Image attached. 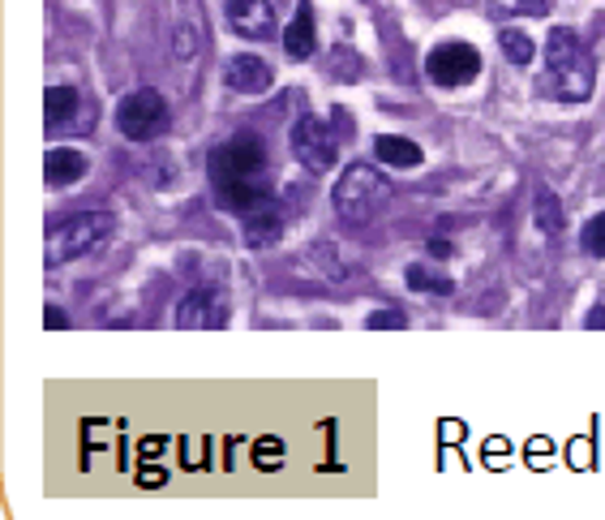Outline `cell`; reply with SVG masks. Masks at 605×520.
Here are the masks:
<instances>
[{
    "mask_svg": "<svg viewBox=\"0 0 605 520\" xmlns=\"http://www.w3.org/2000/svg\"><path fill=\"white\" fill-rule=\"evenodd\" d=\"M584 327H589V331H593V327H602L605 331V310H593V314L584 318Z\"/></svg>",
    "mask_w": 605,
    "mask_h": 520,
    "instance_id": "cell-24",
    "label": "cell"
},
{
    "mask_svg": "<svg viewBox=\"0 0 605 520\" xmlns=\"http://www.w3.org/2000/svg\"><path fill=\"white\" fill-rule=\"evenodd\" d=\"M408 289H416V293H456V280L451 276H434V271H425V267H408Z\"/></svg>",
    "mask_w": 605,
    "mask_h": 520,
    "instance_id": "cell-17",
    "label": "cell"
},
{
    "mask_svg": "<svg viewBox=\"0 0 605 520\" xmlns=\"http://www.w3.org/2000/svg\"><path fill=\"white\" fill-rule=\"evenodd\" d=\"M177 52H185V57H190V52H194V39H190V35H185V31H177Z\"/></svg>",
    "mask_w": 605,
    "mask_h": 520,
    "instance_id": "cell-23",
    "label": "cell"
},
{
    "mask_svg": "<svg viewBox=\"0 0 605 520\" xmlns=\"http://www.w3.org/2000/svg\"><path fill=\"white\" fill-rule=\"evenodd\" d=\"M429 250H434V254H438V258H447V254H451V250H456V245H451V241H429Z\"/></svg>",
    "mask_w": 605,
    "mask_h": 520,
    "instance_id": "cell-25",
    "label": "cell"
},
{
    "mask_svg": "<svg viewBox=\"0 0 605 520\" xmlns=\"http://www.w3.org/2000/svg\"><path fill=\"white\" fill-rule=\"evenodd\" d=\"M498 39H503V52H507L516 65H529V61H533V39H529L524 31H503Z\"/></svg>",
    "mask_w": 605,
    "mask_h": 520,
    "instance_id": "cell-18",
    "label": "cell"
},
{
    "mask_svg": "<svg viewBox=\"0 0 605 520\" xmlns=\"http://www.w3.org/2000/svg\"><path fill=\"white\" fill-rule=\"evenodd\" d=\"M44 327H52V331H61V327H65V314L48 305V310H44Z\"/></svg>",
    "mask_w": 605,
    "mask_h": 520,
    "instance_id": "cell-22",
    "label": "cell"
},
{
    "mask_svg": "<svg viewBox=\"0 0 605 520\" xmlns=\"http://www.w3.org/2000/svg\"><path fill=\"white\" fill-rule=\"evenodd\" d=\"M117 125H121V134H125L130 143H150V138H159V134L168 130V104H164V95L150 90V86L125 95L121 108H117Z\"/></svg>",
    "mask_w": 605,
    "mask_h": 520,
    "instance_id": "cell-5",
    "label": "cell"
},
{
    "mask_svg": "<svg viewBox=\"0 0 605 520\" xmlns=\"http://www.w3.org/2000/svg\"><path fill=\"white\" fill-rule=\"evenodd\" d=\"M374 150H378V159H383L387 168H416V164H421V147L408 143V138H396V134H383V138L374 143Z\"/></svg>",
    "mask_w": 605,
    "mask_h": 520,
    "instance_id": "cell-15",
    "label": "cell"
},
{
    "mask_svg": "<svg viewBox=\"0 0 605 520\" xmlns=\"http://www.w3.org/2000/svg\"><path fill=\"white\" fill-rule=\"evenodd\" d=\"M533 216H537L541 232H562V223H567V216H562V207H558V198H554L549 190H537Z\"/></svg>",
    "mask_w": 605,
    "mask_h": 520,
    "instance_id": "cell-16",
    "label": "cell"
},
{
    "mask_svg": "<svg viewBox=\"0 0 605 520\" xmlns=\"http://www.w3.org/2000/svg\"><path fill=\"white\" fill-rule=\"evenodd\" d=\"M77 104H82V95L73 90V86H48L44 90V121L57 130V125H65L69 117L77 112Z\"/></svg>",
    "mask_w": 605,
    "mask_h": 520,
    "instance_id": "cell-14",
    "label": "cell"
},
{
    "mask_svg": "<svg viewBox=\"0 0 605 520\" xmlns=\"http://www.w3.org/2000/svg\"><path fill=\"white\" fill-rule=\"evenodd\" d=\"M223 77H228V86H232V90H241V95H263V90L270 86V65L263 61V57L237 52V57L228 61Z\"/></svg>",
    "mask_w": 605,
    "mask_h": 520,
    "instance_id": "cell-10",
    "label": "cell"
},
{
    "mask_svg": "<svg viewBox=\"0 0 605 520\" xmlns=\"http://www.w3.org/2000/svg\"><path fill=\"white\" fill-rule=\"evenodd\" d=\"M283 48H288L292 61L314 57V4L310 0H301L297 13H292V22L283 26Z\"/></svg>",
    "mask_w": 605,
    "mask_h": 520,
    "instance_id": "cell-11",
    "label": "cell"
},
{
    "mask_svg": "<svg viewBox=\"0 0 605 520\" xmlns=\"http://www.w3.org/2000/svg\"><path fill=\"white\" fill-rule=\"evenodd\" d=\"M584 250L593 258H605V216H593V220L584 223Z\"/></svg>",
    "mask_w": 605,
    "mask_h": 520,
    "instance_id": "cell-19",
    "label": "cell"
},
{
    "mask_svg": "<svg viewBox=\"0 0 605 520\" xmlns=\"http://www.w3.org/2000/svg\"><path fill=\"white\" fill-rule=\"evenodd\" d=\"M210 190H215V203L232 216H250L258 211L270 198V168H267V150L254 134H237L228 138L223 147L210 150Z\"/></svg>",
    "mask_w": 605,
    "mask_h": 520,
    "instance_id": "cell-1",
    "label": "cell"
},
{
    "mask_svg": "<svg viewBox=\"0 0 605 520\" xmlns=\"http://www.w3.org/2000/svg\"><path fill=\"white\" fill-rule=\"evenodd\" d=\"M82 172H86V155H77V150H48L44 155L48 185H73V181H82Z\"/></svg>",
    "mask_w": 605,
    "mask_h": 520,
    "instance_id": "cell-13",
    "label": "cell"
},
{
    "mask_svg": "<svg viewBox=\"0 0 605 520\" xmlns=\"http://www.w3.org/2000/svg\"><path fill=\"white\" fill-rule=\"evenodd\" d=\"M104 237H112V216H108V211L73 216V220L57 223V228L48 232L44 263H48V267H65V263H73V258L90 254L95 245H104Z\"/></svg>",
    "mask_w": 605,
    "mask_h": 520,
    "instance_id": "cell-4",
    "label": "cell"
},
{
    "mask_svg": "<svg viewBox=\"0 0 605 520\" xmlns=\"http://www.w3.org/2000/svg\"><path fill=\"white\" fill-rule=\"evenodd\" d=\"M279 232H283V211H279V203L270 194L258 211L245 216V245H270Z\"/></svg>",
    "mask_w": 605,
    "mask_h": 520,
    "instance_id": "cell-12",
    "label": "cell"
},
{
    "mask_svg": "<svg viewBox=\"0 0 605 520\" xmlns=\"http://www.w3.org/2000/svg\"><path fill=\"white\" fill-rule=\"evenodd\" d=\"M425 74L438 86H469L472 77L481 74V52L469 44H438L425 57Z\"/></svg>",
    "mask_w": 605,
    "mask_h": 520,
    "instance_id": "cell-7",
    "label": "cell"
},
{
    "mask_svg": "<svg viewBox=\"0 0 605 520\" xmlns=\"http://www.w3.org/2000/svg\"><path fill=\"white\" fill-rule=\"evenodd\" d=\"M370 327H374V331H383V327H396V331H400L403 314L400 310H378V314H370Z\"/></svg>",
    "mask_w": 605,
    "mask_h": 520,
    "instance_id": "cell-21",
    "label": "cell"
},
{
    "mask_svg": "<svg viewBox=\"0 0 605 520\" xmlns=\"http://www.w3.org/2000/svg\"><path fill=\"white\" fill-rule=\"evenodd\" d=\"M228 17H232L237 35H250V39H270L279 31L275 0H228Z\"/></svg>",
    "mask_w": 605,
    "mask_h": 520,
    "instance_id": "cell-9",
    "label": "cell"
},
{
    "mask_svg": "<svg viewBox=\"0 0 605 520\" xmlns=\"http://www.w3.org/2000/svg\"><path fill=\"white\" fill-rule=\"evenodd\" d=\"M228 323V293L215 285H202L190 298L177 305V327H198V331H215Z\"/></svg>",
    "mask_w": 605,
    "mask_h": 520,
    "instance_id": "cell-8",
    "label": "cell"
},
{
    "mask_svg": "<svg viewBox=\"0 0 605 520\" xmlns=\"http://www.w3.org/2000/svg\"><path fill=\"white\" fill-rule=\"evenodd\" d=\"M545 65H549V86L558 90V99L580 104V99L593 95L597 74H593V61H589V52H584V44H580L576 31H567V26H554L549 31V39H545Z\"/></svg>",
    "mask_w": 605,
    "mask_h": 520,
    "instance_id": "cell-3",
    "label": "cell"
},
{
    "mask_svg": "<svg viewBox=\"0 0 605 520\" xmlns=\"http://www.w3.org/2000/svg\"><path fill=\"white\" fill-rule=\"evenodd\" d=\"M254 460H258L263 469H275V464L283 460V444H279V439H263V444L254 447Z\"/></svg>",
    "mask_w": 605,
    "mask_h": 520,
    "instance_id": "cell-20",
    "label": "cell"
},
{
    "mask_svg": "<svg viewBox=\"0 0 605 520\" xmlns=\"http://www.w3.org/2000/svg\"><path fill=\"white\" fill-rule=\"evenodd\" d=\"M331 203H336L339 220L361 228V223L378 220V216L387 211V203H391V181H387V172L374 168V164H352V168L336 181Z\"/></svg>",
    "mask_w": 605,
    "mask_h": 520,
    "instance_id": "cell-2",
    "label": "cell"
},
{
    "mask_svg": "<svg viewBox=\"0 0 605 520\" xmlns=\"http://www.w3.org/2000/svg\"><path fill=\"white\" fill-rule=\"evenodd\" d=\"M292 155L310 168V172H323L339 159V134L323 121V117H301L292 125Z\"/></svg>",
    "mask_w": 605,
    "mask_h": 520,
    "instance_id": "cell-6",
    "label": "cell"
}]
</instances>
